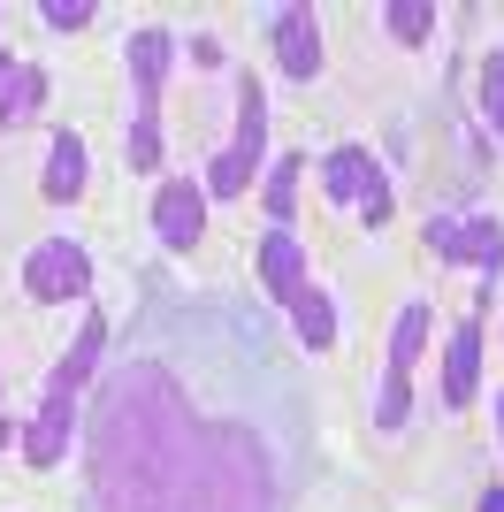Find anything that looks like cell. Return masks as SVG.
I'll list each match as a JSON object with an SVG mask.
<instances>
[{"label": "cell", "mask_w": 504, "mask_h": 512, "mask_svg": "<svg viewBox=\"0 0 504 512\" xmlns=\"http://www.w3.org/2000/svg\"><path fill=\"white\" fill-rule=\"evenodd\" d=\"M92 512H283L268 444L245 421H214L161 360L107 367L84 421Z\"/></svg>", "instance_id": "1"}, {"label": "cell", "mask_w": 504, "mask_h": 512, "mask_svg": "<svg viewBox=\"0 0 504 512\" xmlns=\"http://www.w3.org/2000/svg\"><path fill=\"white\" fill-rule=\"evenodd\" d=\"M260 161H268V92L245 77V85H237V138H230V153L214 161L207 192H214V199H237V192L252 184V169H260Z\"/></svg>", "instance_id": "2"}, {"label": "cell", "mask_w": 504, "mask_h": 512, "mask_svg": "<svg viewBox=\"0 0 504 512\" xmlns=\"http://www.w3.org/2000/svg\"><path fill=\"white\" fill-rule=\"evenodd\" d=\"M428 344V306L405 299L398 306V329H390V367H382V398H375V428H405L413 413V360Z\"/></svg>", "instance_id": "3"}, {"label": "cell", "mask_w": 504, "mask_h": 512, "mask_svg": "<svg viewBox=\"0 0 504 512\" xmlns=\"http://www.w3.org/2000/svg\"><path fill=\"white\" fill-rule=\"evenodd\" d=\"M321 192L336 199V207H359L367 222H390V176L375 169V153L367 146H329L321 153Z\"/></svg>", "instance_id": "4"}, {"label": "cell", "mask_w": 504, "mask_h": 512, "mask_svg": "<svg viewBox=\"0 0 504 512\" xmlns=\"http://www.w3.org/2000/svg\"><path fill=\"white\" fill-rule=\"evenodd\" d=\"M23 291H31L39 306L84 299V291H92V260H84V245H69V237L31 245V260H23Z\"/></svg>", "instance_id": "5"}, {"label": "cell", "mask_w": 504, "mask_h": 512, "mask_svg": "<svg viewBox=\"0 0 504 512\" xmlns=\"http://www.w3.org/2000/svg\"><path fill=\"white\" fill-rule=\"evenodd\" d=\"M428 253H436V260H466V268H482L489 283L504 276V230H497V214H474V222L428 214Z\"/></svg>", "instance_id": "6"}, {"label": "cell", "mask_w": 504, "mask_h": 512, "mask_svg": "<svg viewBox=\"0 0 504 512\" xmlns=\"http://www.w3.org/2000/svg\"><path fill=\"white\" fill-rule=\"evenodd\" d=\"M69 428H77V390L46 383L39 421L23 428V459H31V467H62V459H69Z\"/></svg>", "instance_id": "7"}, {"label": "cell", "mask_w": 504, "mask_h": 512, "mask_svg": "<svg viewBox=\"0 0 504 512\" xmlns=\"http://www.w3.org/2000/svg\"><path fill=\"white\" fill-rule=\"evenodd\" d=\"M207 230V192L199 184H161V199H153V237H161L168 253H191V237Z\"/></svg>", "instance_id": "8"}, {"label": "cell", "mask_w": 504, "mask_h": 512, "mask_svg": "<svg viewBox=\"0 0 504 512\" xmlns=\"http://www.w3.org/2000/svg\"><path fill=\"white\" fill-rule=\"evenodd\" d=\"M275 62H283V77H298V85H314L321 69V23L314 8H275Z\"/></svg>", "instance_id": "9"}, {"label": "cell", "mask_w": 504, "mask_h": 512, "mask_svg": "<svg viewBox=\"0 0 504 512\" xmlns=\"http://www.w3.org/2000/svg\"><path fill=\"white\" fill-rule=\"evenodd\" d=\"M252 268H260V283H268V299H283V306H298L306 291H314V283H306V253H298L291 230L260 237V260H252Z\"/></svg>", "instance_id": "10"}, {"label": "cell", "mask_w": 504, "mask_h": 512, "mask_svg": "<svg viewBox=\"0 0 504 512\" xmlns=\"http://www.w3.org/2000/svg\"><path fill=\"white\" fill-rule=\"evenodd\" d=\"M474 383H482V321H459L443 344V406H474Z\"/></svg>", "instance_id": "11"}, {"label": "cell", "mask_w": 504, "mask_h": 512, "mask_svg": "<svg viewBox=\"0 0 504 512\" xmlns=\"http://www.w3.org/2000/svg\"><path fill=\"white\" fill-rule=\"evenodd\" d=\"M168 54H176V39H168L161 23H146V31H130V100H161Z\"/></svg>", "instance_id": "12"}, {"label": "cell", "mask_w": 504, "mask_h": 512, "mask_svg": "<svg viewBox=\"0 0 504 512\" xmlns=\"http://www.w3.org/2000/svg\"><path fill=\"white\" fill-rule=\"evenodd\" d=\"M100 352H107V314H84L77 344H69V360L54 367V390H77V398H84V383H92V367H100Z\"/></svg>", "instance_id": "13"}, {"label": "cell", "mask_w": 504, "mask_h": 512, "mask_svg": "<svg viewBox=\"0 0 504 512\" xmlns=\"http://www.w3.org/2000/svg\"><path fill=\"white\" fill-rule=\"evenodd\" d=\"M77 192H84V138H77V130H62V138L46 146V199L69 207Z\"/></svg>", "instance_id": "14"}, {"label": "cell", "mask_w": 504, "mask_h": 512, "mask_svg": "<svg viewBox=\"0 0 504 512\" xmlns=\"http://www.w3.org/2000/svg\"><path fill=\"white\" fill-rule=\"evenodd\" d=\"M123 161H130V169H161V100H130Z\"/></svg>", "instance_id": "15"}, {"label": "cell", "mask_w": 504, "mask_h": 512, "mask_svg": "<svg viewBox=\"0 0 504 512\" xmlns=\"http://www.w3.org/2000/svg\"><path fill=\"white\" fill-rule=\"evenodd\" d=\"M39 100H46V69H23V62H16V77L0 85V130L31 123V115H39Z\"/></svg>", "instance_id": "16"}, {"label": "cell", "mask_w": 504, "mask_h": 512, "mask_svg": "<svg viewBox=\"0 0 504 512\" xmlns=\"http://www.w3.org/2000/svg\"><path fill=\"white\" fill-rule=\"evenodd\" d=\"M298 169H306V153H283V161L268 169V214H275V230L298 214Z\"/></svg>", "instance_id": "17"}, {"label": "cell", "mask_w": 504, "mask_h": 512, "mask_svg": "<svg viewBox=\"0 0 504 512\" xmlns=\"http://www.w3.org/2000/svg\"><path fill=\"white\" fill-rule=\"evenodd\" d=\"M382 23H390L405 46H428V31H436V8H428V0H390V8H382Z\"/></svg>", "instance_id": "18"}, {"label": "cell", "mask_w": 504, "mask_h": 512, "mask_svg": "<svg viewBox=\"0 0 504 512\" xmlns=\"http://www.w3.org/2000/svg\"><path fill=\"white\" fill-rule=\"evenodd\" d=\"M291 321H298V337L314 344V352H321V344H329V337H336V306H329V299H321V291H306V299H298V306H291Z\"/></svg>", "instance_id": "19"}, {"label": "cell", "mask_w": 504, "mask_h": 512, "mask_svg": "<svg viewBox=\"0 0 504 512\" xmlns=\"http://www.w3.org/2000/svg\"><path fill=\"white\" fill-rule=\"evenodd\" d=\"M482 115L504 130V54H489V62H482Z\"/></svg>", "instance_id": "20"}, {"label": "cell", "mask_w": 504, "mask_h": 512, "mask_svg": "<svg viewBox=\"0 0 504 512\" xmlns=\"http://www.w3.org/2000/svg\"><path fill=\"white\" fill-rule=\"evenodd\" d=\"M39 16L54 31H77V23H92V0H39Z\"/></svg>", "instance_id": "21"}, {"label": "cell", "mask_w": 504, "mask_h": 512, "mask_svg": "<svg viewBox=\"0 0 504 512\" xmlns=\"http://www.w3.org/2000/svg\"><path fill=\"white\" fill-rule=\"evenodd\" d=\"M474 512H504V490H489V497H482V505H474Z\"/></svg>", "instance_id": "22"}, {"label": "cell", "mask_w": 504, "mask_h": 512, "mask_svg": "<svg viewBox=\"0 0 504 512\" xmlns=\"http://www.w3.org/2000/svg\"><path fill=\"white\" fill-rule=\"evenodd\" d=\"M8 444H23V436H16V421H0V451H8Z\"/></svg>", "instance_id": "23"}, {"label": "cell", "mask_w": 504, "mask_h": 512, "mask_svg": "<svg viewBox=\"0 0 504 512\" xmlns=\"http://www.w3.org/2000/svg\"><path fill=\"white\" fill-rule=\"evenodd\" d=\"M8 77H16V62H8V54H0V85H8Z\"/></svg>", "instance_id": "24"}, {"label": "cell", "mask_w": 504, "mask_h": 512, "mask_svg": "<svg viewBox=\"0 0 504 512\" xmlns=\"http://www.w3.org/2000/svg\"><path fill=\"white\" fill-rule=\"evenodd\" d=\"M497 436H504V390H497Z\"/></svg>", "instance_id": "25"}]
</instances>
